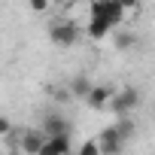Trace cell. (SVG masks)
Segmentation results:
<instances>
[{"label": "cell", "mask_w": 155, "mask_h": 155, "mask_svg": "<svg viewBox=\"0 0 155 155\" xmlns=\"http://www.w3.org/2000/svg\"><path fill=\"white\" fill-rule=\"evenodd\" d=\"M128 15V9L119 3V0H88V18H97V21H107L110 28L122 25Z\"/></svg>", "instance_id": "6da1fadb"}, {"label": "cell", "mask_w": 155, "mask_h": 155, "mask_svg": "<svg viewBox=\"0 0 155 155\" xmlns=\"http://www.w3.org/2000/svg\"><path fill=\"white\" fill-rule=\"evenodd\" d=\"M82 28L76 25V21H55L52 28H49V40L58 46V49H70V46H76L82 40Z\"/></svg>", "instance_id": "7a4b0ae2"}, {"label": "cell", "mask_w": 155, "mask_h": 155, "mask_svg": "<svg viewBox=\"0 0 155 155\" xmlns=\"http://www.w3.org/2000/svg\"><path fill=\"white\" fill-rule=\"evenodd\" d=\"M110 107H113V113H116V116H131V113L140 107V91L128 85V88H122V91H116V94H113Z\"/></svg>", "instance_id": "3957f363"}, {"label": "cell", "mask_w": 155, "mask_h": 155, "mask_svg": "<svg viewBox=\"0 0 155 155\" xmlns=\"http://www.w3.org/2000/svg\"><path fill=\"white\" fill-rule=\"evenodd\" d=\"M97 143H101V152H104V155H122V149H125V140H122V134H119L116 125L104 128V131L97 134Z\"/></svg>", "instance_id": "277c9868"}, {"label": "cell", "mask_w": 155, "mask_h": 155, "mask_svg": "<svg viewBox=\"0 0 155 155\" xmlns=\"http://www.w3.org/2000/svg\"><path fill=\"white\" fill-rule=\"evenodd\" d=\"M49 137H46V131H37V128H25L21 131V137H18V149L25 152V155H40V149H43V143H46Z\"/></svg>", "instance_id": "5b68a950"}, {"label": "cell", "mask_w": 155, "mask_h": 155, "mask_svg": "<svg viewBox=\"0 0 155 155\" xmlns=\"http://www.w3.org/2000/svg\"><path fill=\"white\" fill-rule=\"evenodd\" d=\"M43 131H46V137H61V134H70V131H73V125H70L64 116L49 113V116H46V122H43Z\"/></svg>", "instance_id": "8992f818"}, {"label": "cell", "mask_w": 155, "mask_h": 155, "mask_svg": "<svg viewBox=\"0 0 155 155\" xmlns=\"http://www.w3.org/2000/svg\"><path fill=\"white\" fill-rule=\"evenodd\" d=\"M113 94H116V88H110V85H94L91 94L85 97V104H88L91 110H104V107L113 101Z\"/></svg>", "instance_id": "52a82bcc"}, {"label": "cell", "mask_w": 155, "mask_h": 155, "mask_svg": "<svg viewBox=\"0 0 155 155\" xmlns=\"http://www.w3.org/2000/svg\"><path fill=\"white\" fill-rule=\"evenodd\" d=\"M91 88H94V82L88 79V76H73V79H70V94L73 97H88L91 94Z\"/></svg>", "instance_id": "ba28073f"}, {"label": "cell", "mask_w": 155, "mask_h": 155, "mask_svg": "<svg viewBox=\"0 0 155 155\" xmlns=\"http://www.w3.org/2000/svg\"><path fill=\"white\" fill-rule=\"evenodd\" d=\"M107 34H110V25H107V21L88 18V25H85V37H88V40H104Z\"/></svg>", "instance_id": "9c48e42d"}, {"label": "cell", "mask_w": 155, "mask_h": 155, "mask_svg": "<svg viewBox=\"0 0 155 155\" xmlns=\"http://www.w3.org/2000/svg\"><path fill=\"white\" fill-rule=\"evenodd\" d=\"M116 128H119L122 140H131V137H134V131H137V125H134V119H131V116H119Z\"/></svg>", "instance_id": "30bf717a"}, {"label": "cell", "mask_w": 155, "mask_h": 155, "mask_svg": "<svg viewBox=\"0 0 155 155\" xmlns=\"http://www.w3.org/2000/svg\"><path fill=\"white\" fill-rule=\"evenodd\" d=\"M76 155H104V152H101V143H97V137L85 140V143L79 146V152H76Z\"/></svg>", "instance_id": "8fae6325"}, {"label": "cell", "mask_w": 155, "mask_h": 155, "mask_svg": "<svg viewBox=\"0 0 155 155\" xmlns=\"http://www.w3.org/2000/svg\"><path fill=\"white\" fill-rule=\"evenodd\" d=\"M52 140L61 149V155H70V134H61V137H52Z\"/></svg>", "instance_id": "7c38bea8"}, {"label": "cell", "mask_w": 155, "mask_h": 155, "mask_svg": "<svg viewBox=\"0 0 155 155\" xmlns=\"http://www.w3.org/2000/svg\"><path fill=\"white\" fill-rule=\"evenodd\" d=\"M40 155H61V149H58V146H55V140L49 137V140L43 143V149H40Z\"/></svg>", "instance_id": "4fadbf2b"}, {"label": "cell", "mask_w": 155, "mask_h": 155, "mask_svg": "<svg viewBox=\"0 0 155 155\" xmlns=\"http://www.w3.org/2000/svg\"><path fill=\"white\" fill-rule=\"evenodd\" d=\"M116 46H119V49H131V46H134V37H131V34H119V37H116Z\"/></svg>", "instance_id": "5bb4252c"}, {"label": "cell", "mask_w": 155, "mask_h": 155, "mask_svg": "<svg viewBox=\"0 0 155 155\" xmlns=\"http://www.w3.org/2000/svg\"><path fill=\"white\" fill-rule=\"evenodd\" d=\"M49 6H52V0H31L34 12H49Z\"/></svg>", "instance_id": "9a60e30c"}, {"label": "cell", "mask_w": 155, "mask_h": 155, "mask_svg": "<svg viewBox=\"0 0 155 155\" xmlns=\"http://www.w3.org/2000/svg\"><path fill=\"white\" fill-rule=\"evenodd\" d=\"M0 134H3V137H9V134H12V125H9V119H0Z\"/></svg>", "instance_id": "2e32d148"}, {"label": "cell", "mask_w": 155, "mask_h": 155, "mask_svg": "<svg viewBox=\"0 0 155 155\" xmlns=\"http://www.w3.org/2000/svg\"><path fill=\"white\" fill-rule=\"evenodd\" d=\"M70 155H73V152H70Z\"/></svg>", "instance_id": "e0dca14e"}]
</instances>
